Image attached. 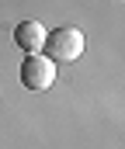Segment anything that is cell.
Instances as JSON below:
<instances>
[{
  "instance_id": "6da1fadb",
  "label": "cell",
  "mask_w": 125,
  "mask_h": 149,
  "mask_svg": "<svg viewBox=\"0 0 125 149\" xmlns=\"http://www.w3.org/2000/svg\"><path fill=\"white\" fill-rule=\"evenodd\" d=\"M42 49L49 52L52 63H73V59H80V52H83V31L80 28H56V31L45 35Z\"/></svg>"
},
{
  "instance_id": "7a4b0ae2",
  "label": "cell",
  "mask_w": 125,
  "mask_h": 149,
  "mask_svg": "<svg viewBox=\"0 0 125 149\" xmlns=\"http://www.w3.org/2000/svg\"><path fill=\"white\" fill-rule=\"evenodd\" d=\"M52 80H56V63H52L49 56L35 52V56H28V59L21 63V83H24L28 90L42 94V90L52 87Z\"/></svg>"
},
{
  "instance_id": "3957f363",
  "label": "cell",
  "mask_w": 125,
  "mask_h": 149,
  "mask_svg": "<svg viewBox=\"0 0 125 149\" xmlns=\"http://www.w3.org/2000/svg\"><path fill=\"white\" fill-rule=\"evenodd\" d=\"M45 28H42L38 21H21L17 28H14V42H17V49H24L28 56H35L42 52V45H45Z\"/></svg>"
}]
</instances>
